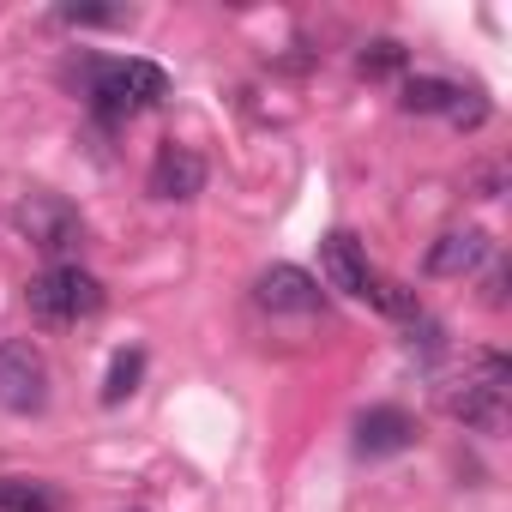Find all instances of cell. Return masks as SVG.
<instances>
[{
	"instance_id": "cell-1",
	"label": "cell",
	"mask_w": 512,
	"mask_h": 512,
	"mask_svg": "<svg viewBox=\"0 0 512 512\" xmlns=\"http://www.w3.org/2000/svg\"><path fill=\"white\" fill-rule=\"evenodd\" d=\"M506 392H512V362L500 350H476L458 374L440 380V410L476 434H500L506 428Z\"/></svg>"
},
{
	"instance_id": "cell-2",
	"label": "cell",
	"mask_w": 512,
	"mask_h": 512,
	"mask_svg": "<svg viewBox=\"0 0 512 512\" xmlns=\"http://www.w3.org/2000/svg\"><path fill=\"white\" fill-rule=\"evenodd\" d=\"M85 97H91V109H97L103 121H121V115H133V109L163 103V97H169V73H163L157 61H97Z\"/></svg>"
},
{
	"instance_id": "cell-3",
	"label": "cell",
	"mask_w": 512,
	"mask_h": 512,
	"mask_svg": "<svg viewBox=\"0 0 512 512\" xmlns=\"http://www.w3.org/2000/svg\"><path fill=\"white\" fill-rule=\"evenodd\" d=\"M103 302H109L103 284L79 266H49L25 284V308H31L37 326H79V320L103 314Z\"/></svg>"
},
{
	"instance_id": "cell-4",
	"label": "cell",
	"mask_w": 512,
	"mask_h": 512,
	"mask_svg": "<svg viewBox=\"0 0 512 512\" xmlns=\"http://www.w3.org/2000/svg\"><path fill=\"white\" fill-rule=\"evenodd\" d=\"M13 223H19V235H25L37 253H55V260L85 241V217H79L61 193H25L19 211H13Z\"/></svg>"
},
{
	"instance_id": "cell-5",
	"label": "cell",
	"mask_w": 512,
	"mask_h": 512,
	"mask_svg": "<svg viewBox=\"0 0 512 512\" xmlns=\"http://www.w3.org/2000/svg\"><path fill=\"white\" fill-rule=\"evenodd\" d=\"M49 404V362L31 338H7L0 344V410L13 416H37Z\"/></svg>"
},
{
	"instance_id": "cell-6",
	"label": "cell",
	"mask_w": 512,
	"mask_h": 512,
	"mask_svg": "<svg viewBox=\"0 0 512 512\" xmlns=\"http://www.w3.org/2000/svg\"><path fill=\"white\" fill-rule=\"evenodd\" d=\"M253 302H260L266 314H320V284L302 266L278 260V266H266L260 278H253Z\"/></svg>"
},
{
	"instance_id": "cell-7",
	"label": "cell",
	"mask_w": 512,
	"mask_h": 512,
	"mask_svg": "<svg viewBox=\"0 0 512 512\" xmlns=\"http://www.w3.org/2000/svg\"><path fill=\"white\" fill-rule=\"evenodd\" d=\"M205 193V157L193 145H163L157 163H151V199H169V205H187Z\"/></svg>"
},
{
	"instance_id": "cell-8",
	"label": "cell",
	"mask_w": 512,
	"mask_h": 512,
	"mask_svg": "<svg viewBox=\"0 0 512 512\" xmlns=\"http://www.w3.org/2000/svg\"><path fill=\"white\" fill-rule=\"evenodd\" d=\"M320 272H326V284L338 290V296H356V302H368V284H374V272H368V253H362V241L356 235H326L320 241Z\"/></svg>"
},
{
	"instance_id": "cell-9",
	"label": "cell",
	"mask_w": 512,
	"mask_h": 512,
	"mask_svg": "<svg viewBox=\"0 0 512 512\" xmlns=\"http://www.w3.org/2000/svg\"><path fill=\"white\" fill-rule=\"evenodd\" d=\"M410 434H416V422H410L398 404H380V410H368V416L356 422V452H362V458H392V452L410 446Z\"/></svg>"
},
{
	"instance_id": "cell-10",
	"label": "cell",
	"mask_w": 512,
	"mask_h": 512,
	"mask_svg": "<svg viewBox=\"0 0 512 512\" xmlns=\"http://www.w3.org/2000/svg\"><path fill=\"white\" fill-rule=\"evenodd\" d=\"M488 260V235L482 229H446L434 247H428V272L434 278H464Z\"/></svg>"
},
{
	"instance_id": "cell-11",
	"label": "cell",
	"mask_w": 512,
	"mask_h": 512,
	"mask_svg": "<svg viewBox=\"0 0 512 512\" xmlns=\"http://www.w3.org/2000/svg\"><path fill=\"white\" fill-rule=\"evenodd\" d=\"M0 512H61V488L37 476H0Z\"/></svg>"
},
{
	"instance_id": "cell-12",
	"label": "cell",
	"mask_w": 512,
	"mask_h": 512,
	"mask_svg": "<svg viewBox=\"0 0 512 512\" xmlns=\"http://www.w3.org/2000/svg\"><path fill=\"white\" fill-rule=\"evenodd\" d=\"M458 91L464 85H452V79H404L398 103H404V115H446L458 103Z\"/></svg>"
},
{
	"instance_id": "cell-13",
	"label": "cell",
	"mask_w": 512,
	"mask_h": 512,
	"mask_svg": "<svg viewBox=\"0 0 512 512\" xmlns=\"http://www.w3.org/2000/svg\"><path fill=\"white\" fill-rule=\"evenodd\" d=\"M356 67H362L368 79H392V73H404V67H410V49H404L398 37H374V43L356 55Z\"/></svg>"
},
{
	"instance_id": "cell-14",
	"label": "cell",
	"mask_w": 512,
	"mask_h": 512,
	"mask_svg": "<svg viewBox=\"0 0 512 512\" xmlns=\"http://www.w3.org/2000/svg\"><path fill=\"white\" fill-rule=\"evenodd\" d=\"M139 374H145V356H139V350H121V356L109 362V380H103V404H121V398H133Z\"/></svg>"
},
{
	"instance_id": "cell-15",
	"label": "cell",
	"mask_w": 512,
	"mask_h": 512,
	"mask_svg": "<svg viewBox=\"0 0 512 512\" xmlns=\"http://www.w3.org/2000/svg\"><path fill=\"white\" fill-rule=\"evenodd\" d=\"M368 302L380 308V314H392V320H416L422 308H416V290H404V284H392V278H374L368 284Z\"/></svg>"
},
{
	"instance_id": "cell-16",
	"label": "cell",
	"mask_w": 512,
	"mask_h": 512,
	"mask_svg": "<svg viewBox=\"0 0 512 512\" xmlns=\"http://www.w3.org/2000/svg\"><path fill=\"white\" fill-rule=\"evenodd\" d=\"M446 115H452V127H464V133H476V127L488 121V97H482V91H458V103H452Z\"/></svg>"
},
{
	"instance_id": "cell-17",
	"label": "cell",
	"mask_w": 512,
	"mask_h": 512,
	"mask_svg": "<svg viewBox=\"0 0 512 512\" xmlns=\"http://www.w3.org/2000/svg\"><path fill=\"white\" fill-rule=\"evenodd\" d=\"M67 25H127V7H61Z\"/></svg>"
},
{
	"instance_id": "cell-18",
	"label": "cell",
	"mask_w": 512,
	"mask_h": 512,
	"mask_svg": "<svg viewBox=\"0 0 512 512\" xmlns=\"http://www.w3.org/2000/svg\"><path fill=\"white\" fill-rule=\"evenodd\" d=\"M500 187H506V169H500V163H482V169L470 175V199H500Z\"/></svg>"
},
{
	"instance_id": "cell-19",
	"label": "cell",
	"mask_w": 512,
	"mask_h": 512,
	"mask_svg": "<svg viewBox=\"0 0 512 512\" xmlns=\"http://www.w3.org/2000/svg\"><path fill=\"white\" fill-rule=\"evenodd\" d=\"M482 302H488V308H506V266H494V272H488V284H482Z\"/></svg>"
},
{
	"instance_id": "cell-20",
	"label": "cell",
	"mask_w": 512,
	"mask_h": 512,
	"mask_svg": "<svg viewBox=\"0 0 512 512\" xmlns=\"http://www.w3.org/2000/svg\"><path fill=\"white\" fill-rule=\"evenodd\" d=\"M127 512H145V506H127Z\"/></svg>"
}]
</instances>
